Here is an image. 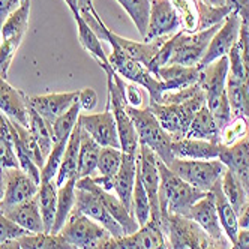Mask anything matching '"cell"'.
I'll return each mask as SVG.
<instances>
[{"label":"cell","instance_id":"cell-1","mask_svg":"<svg viewBox=\"0 0 249 249\" xmlns=\"http://www.w3.org/2000/svg\"><path fill=\"white\" fill-rule=\"evenodd\" d=\"M158 170L159 177H161V185H159L161 216L164 218L167 215H179L185 218L189 209L200 198H203L207 192H203L182 180L161 159H158Z\"/></svg>","mask_w":249,"mask_h":249},{"label":"cell","instance_id":"cell-2","mask_svg":"<svg viewBox=\"0 0 249 249\" xmlns=\"http://www.w3.org/2000/svg\"><path fill=\"white\" fill-rule=\"evenodd\" d=\"M105 41H108V44L111 45V54L108 56V62L111 68L114 69V72L119 74L123 80H128L134 84H138L143 89H146L149 92L150 102L159 104L162 93L165 92L164 83L156 75H153L144 65H141L140 62L124 54V51L117 45L113 36V32L110 29L107 32Z\"/></svg>","mask_w":249,"mask_h":249},{"label":"cell","instance_id":"cell-3","mask_svg":"<svg viewBox=\"0 0 249 249\" xmlns=\"http://www.w3.org/2000/svg\"><path fill=\"white\" fill-rule=\"evenodd\" d=\"M126 111L134 123L140 144L147 146L158 159L168 167L174 159L171 152L173 138L171 135L161 126L155 114L149 107L146 108H134V107L126 105Z\"/></svg>","mask_w":249,"mask_h":249},{"label":"cell","instance_id":"cell-4","mask_svg":"<svg viewBox=\"0 0 249 249\" xmlns=\"http://www.w3.org/2000/svg\"><path fill=\"white\" fill-rule=\"evenodd\" d=\"M206 105V95L201 90L194 98L182 104H155L149 102V108L161 123V126L171 135L173 141L186 137L189 124L194 116L198 113L201 107Z\"/></svg>","mask_w":249,"mask_h":249},{"label":"cell","instance_id":"cell-5","mask_svg":"<svg viewBox=\"0 0 249 249\" xmlns=\"http://www.w3.org/2000/svg\"><path fill=\"white\" fill-rule=\"evenodd\" d=\"M29 18L30 0H24L18 8L8 15V18L2 24V32H0V77L5 80L27 32Z\"/></svg>","mask_w":249,"mask_h":249},{"label":"cell","instance_id":"cell-6","mask_svg":"<svg viewBox=\"0 0 249 249\" xmlns=\"http://www.w3.org/2000/svg\"><path fill=\"white\" fill-rule=\"evenodd\" d=\"M168 168L180 177L182 180L189 183L203 192H209L215 186L227 167L219 159H179L174 158Z\"/></svg>","mask_w":249,"mask_h":249},{"label":"cell","instance_id":"cell-7","mask_svg":"<svg viewBox=\"0 0 249 249\" xmlns=\"http://www.w3.org/2000/svg\"><path fill=\"white\" fill-rule=\"evenodd\" d=\"M59 234L68 243L74 245L78 249H98L110 239H113V236L101 224L86 216L75 207L63 228L59 231Z\"/></svg>","mask_w":249,"mask_h":249},{"label":"cell","instance_id":"cell-8","mask_svg":"<svg viewBox=\"0 0 249 249\" xmlns=\"http://www.w3.org/2000/svg\"><path fill=\"white\" fill-rule=\"evenodd\" d=\"M222 24V23H221ZM221 24L198 30L195 33H186L179 30L173 35V54L168 65H183V66H198L203 60L206 50Z\"/></svg>","mask_w":249,"mask_h":249},{"label":"cell","instance_id":"cell-9","mask_svg":"<svg viewBox=\"0 0 249 249\" xmlns=\"http://www.w3.org/2000/svg\"><path fill=\"white\" fill-rule=\"evenodd\" d=\"M114 74V72H113ZM113 74L107 75V87H108V101H107V108H110L117 126L119 141H120V150L123 153L138 155L140 150V141L135 131L134 123L126 111V102H124L123 93L120 87L114 83Z\"/></svg>","mask_w":249,"mask_h":249},{"label":"cell","instance_id":"cell-10","mask_svg":"<svg viewBox=\"0 0 249 249\" xmlns=\"http://www.w3.org/2000/svg\"><path fill=\"white\" fill-rule=\"evenodd\" d=\"M138 174L143 182V186L147 192L150 201V219L161 222V206H159V185H161V177L158 170V158L147 147L140 144L138 150Z\"/></svg>","mask_w":249,"mask_h":249},{"label":"cell","instance_id":"cell-11","mask_svg":"<svg viewBox=\"0 0 249 249\" xmlns=\"http://www.w3.org/2000/svg\"><path fill=\"white\" fill-rule=\"evenodd\" d=\"M188 219L194 221L197 225H200L206 233L218 243L230 248L231 242L224 233V228L219 222L218 216V210H216V200H215V194L209 191L203 198H200L195 203L189 212L186 213Z\"/></svg>","mask_w":249,"mask_h":249},{"label":"cell","instance_id":"cell-12","mask_svg":"<svg viewBox=\"0 0 249 249\" xmlns=\"http://www.w3.org/2000/svg\"><path fill=\"white\" fill-rule=\"evenodd\" d=\"M179 30H182V20L171 0H152L144 41L171 36Z\"/></svg>","mask_w":249,"mask_h":249},{"label":"cell","instance_id":"cell-13","mask_svg":"<svg viewBox=\"0 0 249 249\" xmlns=\"http://www.w3.org/2000/svg\"><path fill=\"white\" fill-rule=\"evenodd\" d=\"M240 24H242V18L237 12H230L225 17V20L222 21L219 30L213 35V38L206 50V54L203 60L200 62L198 68H204L212 62H215L224 56H228L230 50L233 48V45L239 39Z\"/></svg>","mask_w":249,"mask_h":249},{"label":"cell","instance_id":"cell-14","mask_svg":"<svg viewBox=\"0 0 249 249\" xmlns=\"http://www.w3.org/2000/svg\"><path fill=\"white\" fill-rule=\"evenodd\" d=\"M3 173L6 189L3 201L0 203V210L2 212L36 197L39 183L35 182L21 168H5Z\"/></svg>","mask_w":249,"mask_h":249},{"label":"cell","instance_id":"cell-15","mask_svg":"<svg viewBox=\"0 0 249 249\" xmlns=\"http://www.w3.org/2000/svg\"><path fill=\"white\" fill-rule=\"evenodd\" d=\"M78 123L81 124L83 131L90 135L101 147L120 149L116 120L110 108H105L104 113H96V114L81 113Z\"/></svg>","mask_w":249,"mask_h":249},{"label":"cell","instance_id":"cell-16","mask_svg":"<svg viewBox=\"0 0 249 249\" xmlns=\"http://www.w3.org/2000/svg\"><path fill=\"white\" fill-rule=\"evenodd\" d=\"M77 188L80 189H86L93 192L96 197L102 201V204L105 206V209L110 212V215L120 224V227L124 231V236H131L140 230V225L137 224L135 218L131 215V212L122 204V201L116 197V194H111L108 191H104L102 188H99L90 177H84V179H78L77 180Z\"/></svg>","mask_w":249,"mask_h":249},{"label":"cell","instance_id":"cell-17","mask_svg":"<svg viewBox=\"0 0 249 249\" xmlns=\"http://www.w3.org/2000/svg\"><path fill=\"white\" fill-rule=\"evenodd\" d=\"M75 209L101 224L114 239L124 237V231L120 224L110 215V212L105 209L102 201L93 192L75 186Z\"/></svg>","mask_w":249,"mask_h":249},{"label":"cell","instance_id":"cell-18","mask_svg":"<svg viewBox=\"0 0 249 249\" xmlns=\"http://www.w3.org/2000/svg\"><path fill=\"white\" fill-rule=\"evenodd\" d=\"M78 99V92L48 93L27 96V102L32 110L36 111L51 126L53 122L66 113Z\"/></svg>","mask_w":249,"mask_h":249},{"label":"cell","instance_id":"cell-19","mask_svg":"<svg viewBox=\"0 0 249 249\" xmlns=\"http://www.w3.org/2000/svg\"><path fill=\"white\" fill-rule=\"evenodd\" d=\"M138 173V158L137 155L123 153L122 164L117 174L113 177V192L132 215V194L135 179Z\"/></svg>","mask_w":249,"mask_h":249},{"label":"cell","instance_id":"cell-20","mask_svg":"<svg viewBox=\"0 0 249 249\" xmlns=\"http://www.w3.org/2000/svg\"><path fill=\"white\" fill-rule=\"evenodd\" d=\"M0 111L8 119L29 128L27 96L18 89L12 87L2 77H0Z\"/></svg>","mask_w":249,"mask_h":249},{"label":"cell","instance_id":"cell-21","mask_svg":"<svg viewBox=\"0 0 249 249\" xmlns=\"http://www.w3.org/2000/svg\"><path fill=\"white\" fill-rule=\"evenodd\" d=\"M156 77L164 83L165 92H176L198 84L200 68L183 65H165L158 69Z\"/></svg>","mask_w":249,"mask_h":249},{"label":"cell","instance_id":"cell-22","mask_svg":"<svg viewBox=\"0 0 249 249\" xmlns=\"http://www.w3.org/2000/svg\"><path fill=\"white\" fill-rule=\"evenodd\" d=\"M71 12H72L74 20L77 23L80 44L83 45V48L89 53V54H90L99 63V66L104 69V72L107 75H111L114 72V69L111 68V65L108 62V56L105 54V51L102 48V44H101L99 36L90 29V26L86 23V20L80 15L78 9H72Z\"/></svg>","mask_w":249,"mask_h":249},{"label":"cell","instance_id":"cell-23","mask_svg":"<svg viewBox=\"0 0 249 249\" xmlns=\"http://www.w3.org/2000/svg\"><path fill=\"white\" fill-rule=\"evenodd\" d=\"M3 213L11 221H14L17 225H20L21 228H24L32 234L45 233L44 221H42L39 204H38V197H33L21 204H17L5 210Z\"/></svg>","mask_w":249,"mask_h":249},{"label":"cell","instance_id":"cell-24","mask_svg":"<svg viewBox=\"0 0 249 249\" xmlns=\"http://www.w3.org/2000/svg\"><path fill=\"white\" fill-rule=\"evenodd\" d=\"M221 144L212 141L182 138L176 140L171 144V152L174 158L179 159H219Z\"/></svg>","mask_w":249,"mask_h":249},{"label":"cell","instance_id":"cell-25","mask_svg":"<svg viewBox=\"0 0 249 249\" xmlns=\"http://www.w3.org/2000/svg\"><path fill=\"white\" fill-rule=\"evenodd\" d=\"M113 36L117 42V45L124 51V54L129 56L131 59L140 62L141 65H144L149 71H150V66L153 65L158 53H159V48L162 47L164 41L168 38V36H164V38H156V39H152V41H143V42H138V41H131V39H126L123 36H119L117 33L113 32Z\"/></svg>","mask_w":249,"mask_h":249},{"label":"cell","instance_id":"cell-26","mask_svg":"<svg viewBox=\"0 0 249 249\" xmlns=\"http://www.w3.org/2000/svg\"><path fill=\"white\" fill-rule=\"evenodd\" d=\"M80 141H81V126L77 123L75 129L71 134L68 140V146L62 159V164L59 167L57 176L54 179V183L57 188L63 186L69 179L77 177V165H78V152H80Z\"/></svg>","mask_w":249,"mask_h":249},{"label":"cell","instance_id":"cell-27","mask_svg":"<svg viewBox=\"0 0 249 249\" xmlns=\"http://www.w3.org/2000/svg\"><path fill=\"white\" fill-rule=\"evenodd\" d=\"M185 138L204 140V141H212V143L221 144V129L216 120L213 119L210 110L207 108V105L201 107L198 113L194 116Z\"/></svg>","mask_w":249,"mask_h":249},{"label":"cell","instance_id":"cell-28","mask_svg":"<svg viewBox=\"0 0 249 249\" xmlns=\"http://www.w3.org/2000/svg\"><path fill=\"white\" fill-rule=\"evenodd\" d=\"M213 194H215V200H216V210H218V216H219V222L224 228V233L227 234V237L230 239L231 245H236L237 240V234H239V215L237 212L233 209L228 203V200L225 198V195L222 192L221 188V180L210 189Z\"/></svg>","mask_w":249,"mask_h":249},{"label":"cell","instance_id":"cell-29","mask_svg":"<svg viewBox=\"0 0 249 249\" xmlns=\"http://www.w3.org/2000/svg\"><path fill=\"white\" fill-rule=\"evenodd\" d=\"M101 149L102 147L96 143V141L87 132H84L81 128V141H80L78 165H77V180L84 179V177H90L96 173Z\"/></svg>","mask_w":249,"mask_h":249},{"label":"cell","instance_id":"cell-30","mask_svg":"<svg viewBox=\"0 0 249 249\" xmlns=\"http://www.w3.org/2000/svg\"><path fill=\"white\" fill-rule=\"evenodd\" d=\"M227 98L233 117L249 120V84L245 80L227 77Z\"/></svg>","mask_w":249,"mask_h":249},{"label":"cell","instance_id":"cell-31","mask_svg":"<svg viewBox=\"0 0 249 249\" xmlns=\"http://www.w3.org/2000/svg\"><path fill=\"white\" fill-rule=\"evenodd\" d=\"M75 185H77V177H72L63 186L57 188V209H56L54 225L51 228L53 234H59V231L63 228L69 215L72 213L75 207Z\"/></svg>","mask_w":249,"mask_h":249},{"label":"cell","instance_id":"cell-32","mask_svg":"<svg viewBox=\"0 0 249 249\" xmlns=\"http://www.w3.org/2000/svg\"><path fill=\"white\" fill-rule=\"evenodd\" d=\"M36 197L45 227V233H51L57 209V186L54 180H41Z\"/></svg>","mask_w":249,"mask_h":249},{"label":"cell","instance_id":"cell-33","mask_svg":"<svg viewBox=\"0 0 249 249\" xmlns=\"http://www.w3.org/2000/svg\"><path fill=\"white\" fill-rule=\"evenodd\" d=\"M0 168H20L12 140L9 119L0 111Z\"/></svg>","mask_w":249,"mask_h":249},{"label":"cell","instance_id":"cell-34","mask_svg":"<svg viewBox=\"0 0 249 249\" xmlns=\"http://www.w3.org/2000/svg\"><path fill=\"white\" fill-rule=\"evenodd\" d=\"M221 188H222L225 198L228 200V203L231 206H233V209L237 212V215H239L242 207L246 203V198H248V192L243 188L240 179L233 171L227 168V171L221 177Z\"/></svg>","mask_w":249,"mask_h":249},{"label":"cell","instance_id":"cell-35","mask_svg":"<svg viewBox=\"0 0 249 249\" xmlns=\"http://www.w3.org/2000/svg\"><path fill=\"white\" fill-rule=\"evenodd\" d=\"M117 2L128 12L138 33L141 35V38L144 39L147 33V26H149L152 0H117Z\"/></svg>","mask_w":249,"mask_h":249},{"label":"cell","instance_id":"cell-36","mask_svg":"<svg viewBox=\"0 0 249 249\" xmlns=\"http://www.w3.org/2000/svg\"><path fill=\"white\" fill-rule=\"evenodd\" d=\"M29 129L33 134L38 146L41 147L42 155L47 159L53 146H54V138H53L51 126L36 111L32 110L30 107H29Z\"/></svg>","mask_w":249,"mask_h":249},{"label":"cell","instance_id":"cell-37","mask_svg":"<svg viewBox=\"0 0 249 249\" xmlns=\"http://www.w3.org/2000/svg\"><path fill=\"white\" fill-rule=\"evenodd\" d=\"M21 249H78L68 243L60 234L41 233V234H26L18 239Z\"/></svg>","mask_w":249,"mask_h":249},{"label":"cell","instance_id":"cell-38","mask_svg":"<svg viewBox=\"0 0 249 249\" xmlns=\"http://www.w3.org/2000/svg\"><path fill=\"white\" fill-rule=\"evenodd\" d=\"M80 114H81V108H80V104L77 99V102L71 107L66 113H63L60 117H57L54 122H53L51 132H53V138H54V143H57V141H60L63 138L71 137V134H72V131L75 129L77 123H78Z\"/></svg>","mask_w":249,"mask_h":249},{"label":"cell","instance_id":"cell-39","mask_svg":"<svg viewBox=\"0 0 249 249\" xmlns=\"http://www.w3.org/2000/svg\"><path fill=\"white\" fill-rule=\"evenodd\" d=\"M150 201L147 197V192L143 186V182L140 179V174L137 173L134 194H132V216L135 218L137 224L144 227L150 221Z\"/></svg>","mask_w":249,"mask_h":249},{"label":"cell","instance_id":"cell-40","mask_svg":"<svg viewBox=\"0 0 249 249\" xmlns=\"http://www.w3.org/2000/svg\"><path fill=\"white\" fill-rule=\"evenodd\" d=\"M122 158H123V152L120 149L102 147L96 167L98 176H102L105 179H113L120 168Z\"/></svg>","mask_w":249,"mask_h":249},{"label":"cell","instance_id":"cell-41","mask_svg":"<svg viewBox=\"0 0 249 249\" xmlns=\"http://www.w3.org/2000/svg\"><path fill=\"white\" fill-rule=\"evenodd\" d=\"M68 140L69 138H63L53 146L50 155L45 159V165L41 170V180H54L56 179L63 155H65V150H66V146H68Z\"/></svg>","mask_w":249,"mask_h":249},{"label":"cell","instance_id":"cell-42","mask_svg":"<svg viewBox=\"0 0 249 249\" xmlns=\"http://www.w3.org/2000/svg\"><path fill=\"white\" fill-rule=\"evenodd\" d=\"M249 134V120L245 117H233L231 122L221 131V144L228 147L237 143Z\"/></svg>","mask_w":249,"mask_h":249},{"label":"cell","instance_id":"cell-43","mask_svg":"<svg viewBox=\"0 0 249 249\" xmlns=\"http://www.w3.org/2000/svg\"><path fill=\"white\" fill-rule=\"evenodd\" d=\"M26 234H30L29 231L17 225L14 221H11L5 213L0 210V245L8 240H17Z\"/></svg>","mask_w":249,"mask_h":249},{"label":"cell","instance_id":"cell-44","mask_svg":"<svg viewBox=\"0 0 249 249\" xmlns=\"http://www.w3.org/2000/svg\"><path fill=\"white\" fill-rule=\"evenodd\" d=\"M78 104H80L81 111L89 113L95 110V107L98 105V93L90 87L83 89V90L78 92Z\"/></svg>","mask_w":249,"mask_h":249},{"label":"cell","instance_id":"cell-45","mask_svg":"<svg viewBox=\"0 0 249 249\" xmlns=\"http://www.w3.org/2000/svg\"><path fill=\"white\" fill-rule=\"evenodd\" d=\"M225 6L231 12H237L242 20L249 23V0H225Z\"/></svg>","mask_w":249,"mask_h":249},{"label":"cell","instance_id":"cell-46","mask_svg":"<svg viewBox=\"0 0 249 249\" xmlns=\"http://www.w3.org/2000/svg\"><path fill=\"white\" fill-rule=\"evenodd\" d=\"M20 6V0H0V21H5L8 15Z\"/></svg>","mask_w":249,"mask_h":249},{"label":"cell","instance_id":"cell-47","mask_svg":"<svg viewBox=\"0 0 249 249\" xmlns=\"http://www.w3.org/2000/svg\"><path fill=\"white\" fill-rule=\"evenodd\" d=\"M233 249H249V228L239 230L236 245H233Z\"/></svg>","mask_w":249,"mask_h":249},{"label":"cell","instance_id":"cell-48","mask_svg":"<svg viewBox=\"0 0 249 249\" xmlns=\"http://www.w3.org/2000/svg\"><path fill=\"white\" fill-rule=\"evenodd\" d=\"M239 227L242 228H249V195L246 198L245 206L242 207L240 213H239Z\"/></svg>","mask_w":249,"mask_h":249},{"label":"cell","instance_id":"cell-49","mask_svg":"<svg viewBox=\"0 0 249 249\" xmlns=\"http://www.w3.org/2000/svg\"><path fill=\"white\" fill-rule=\"evenodd\" d=\"M0 249H21V246H20L18 239H17V240H8V242L2 243L0 245Z\"/></svg>","mask_w":249,"mask_h":249},{"label":"cell","instance_id":"cell-50","mask_svg":"<svg viewBox=\"0 0 249 249\" xmlns=\"http://www.w3.org/2000/svg\"><path fill=\"white\" fill-rule=\"evenodd\" d=\"M5 189H6V185H5V173H3V168H0V203L3 201Z\"/></svg>","mask_w":249,"mask_h":249},{"label":"cell","instance_id":"cell-51","mask_svg":"<svg viewBox=\"0 0 249 249\" xmlns=\"http://www.w3.org/2000/svg\"><path fill=\"white\" fill-rule=\"evenodd\" d=\"M203 2L212 8H222L225 6V0H203Z\"/></svg>","mask_w":249,"mask_h":249},{"label":"cell","instance_id":"cell-52","mask_svg":"<svg viewBox=\"0 0 249 249\" xmlns=\"http://www.w3.org/2000/svg\"><path fill=\"white\" fill-rule=\"evenodd\" d=\"M90 5H93V0H77V8H78V11L87 8V6H90Z\"/></svg>","mask_w":249,"mask_h":249},{"label":"cell","instance_id":"cell-53","mask_svg":"<svg viewBox=\"0 0 249 249\" xmlns=\"http://www.w3.org/2000/svg\"><path fill=\"white\" fill-rule=\"evenodd\" d=\"M65 2H66V5L69 6L71 11H72V9H78L77 8V0H65Z\"/></svg>","mask_w":249,"mask_h":249},{"label":"cell","instance_id":"cell-54","mask_svg":"<svg viewBox=\"0 0 249 249\" xmlns=\"http://www.w3.org/2000/svg\"><path fill=\"white\" fill-rule=\"evenodd\" d=\"M2 24H3V23H2V21H0V32H2Z\"/></svg>","mask_w":249,"mask_h":249},{"label":"cell","instance_id":"cell-55","mask_svg":"<svg viewBox=\"0 0 249 249\" xmlns=\"http://www.w3.org/2000/svg\"><path fill=\"white\" fill-rule=\"evenodd\" d=\"M23 2H24V0H20V3H23Z\"/></svg>","mask_w":249,"mask_h":249}]
</instances>
